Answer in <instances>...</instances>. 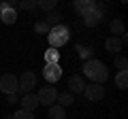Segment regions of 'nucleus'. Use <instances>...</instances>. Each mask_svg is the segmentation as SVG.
<instances>
[{
  "label": "nucleus",
  "mask_w": 128,
  "mask_h": 119,
  "mask_svg": "<svg viewBox=\"0 0 128 119\" xmlns=\"http://www.w3.org/2000/svg\"><path fill=\"white\" fill-rule=\"evenodd\" d=\"M17 83H19V92H22V94H30L32 87L36 85V74L28 70V72H24L22 77L17 79Z\"/></svg>",
  "instance_id": "obj_6"
},
{
  "label": "nucleus",
  "mask_w": 128,
  "mask_h": 119,
  "mask_svg": "<svg viewBox=\"0 0 128 119\" xmlns=\"http://www.w3.org/2000/svg\"><path fill=\"white\" fill-rule=\"evenodd\" d=\"M56 6H58V2H56V0H38V2H36V9H43L45 13L56 11Z\"/></svg>",
  "instance_id": "obj_21"
},
{
  "label": "nucleus",
  "mask_w": 128,
  "mask_h": 119,
  "mask_svg": "<svg viewBox=\"0 0 128 119\" xmlns=\"http://www.w3.org/2000/svg\"><path fill=\"white\" fill-rule=\"evenodd\" d=\"M43 77H45L49 83H58L60 77H62V68H60V64H45V68H43Z\"/></svg>",
  "instance_id": "obj_7"
},
{
  "label": "nucleus",
  "mask_w": 128,
  "mask_h": 119,
  "mask_svg": "<svg viewBox=\"0 0 128 119\" xmlns=\"http://www.w3.org/2000/svg\"><path fill=\"white\" fill-rule=\"evenodd\" d=\"M109 30H111V34L113 36H122V34H126V28H124V21L122 19H113V21L109 23Z\"/></svg>",
  "instance_id": "obj_16"
},
{
  "label": "nucleus",
  "mask_w": 128,
  "mask_h": 119,
  "mask_svg": "<svg viewBox=\"0 0 128 119\" xmlns=\"http://www.w3.org/2000/svg\"><path fill=\"white\" fill-rule=\"evenodd\" d=\"M83 74H86L92 83H98V85H102V83L109 79V70H107V66L102 64L100 60H96V58L88 60L86 64H83Z\"/></svg>",
  "instance_id": "obj_1"
},
{
  "label": "nucleus",
  "mask_w": 128,
  "mask_h": 119,
  "mask_svg": "<svg viewBox=\"0 0 128 119\" xmlns=\"http://www.w3.org/2000/svg\"><path fill=\"white\" fill-rule=\"evenodd\" d=\"M83 94H86V98L90 102H100L102 98H105V87L98 85V83H92V85H86Z\"/></svg>",
  "instance_id": "obj_5"
},
{
  "label": "nucleus",
  "mask_w": 128,
  "mask_h": 119,
  "mask_svg": "<svg viewBox=\"0 0 128 119\" xmlns=\"http://www.w3.org/2000/svg\"><path fill=\"white\" fill-rule=\"evenodd\" d=\"M115 68H120V72L128 68V60L124 58V55H118V58H115Z\"/></svg>",
  "instance_id": "obj_24"
},
{
  "label": "nucleus",
  "mask_w": 128,
  "mask_h": 119,
  "mask_svg": "<svg viewBox=\"0 0 128 119\" xmlns=\"http://www.w3.org/2000/svg\"><path fill=\"white\" fill-rule=\"evenodd\" d=\"M122 47H124V43L120 41L118 36H109V38L105 41V49L109 51V53H113V55L120 53V51H122Z\"/></svg>",
  "instance_id": "obj_12"
},
{
  "label": "nucleus",
  "mask_w": 128,
  "mask_h": 119,
  "mask_svg": "<svg viewBox=\"0 0 128 119\" xmlns=\"http://www.w3.org/2000/svg\"><path fill=\"white\" fill-rule=\"evenodd\" d=\"M6 102H9V104H17V102H19L17 94H11V96H6Z\"/></svg>",
  "instance_id": "obj_26"
},
{
  "label": "nucleus",
  "mask_w": 128,
  "mask_h": 119,
  "mask_svg": "<svg viewBox=\"0 0 128 119\" xmlns=\"http://www.w3.org/2000/svg\"><path fill=\"white\" fill-rule=\"evenodd\" d=\"M68 38H70V30L66 26H56V28H51L49 32H47V41H49V47L51 49H58V47H64L66 43H68Z\"/></svg>",
  "instance_id": "obj_2"
},
{
  "label": "nucleus",
  "mask_w": 128,
  "mask_h": 119,
  "mask_svg": "<svg viewBox=\"0 0 128 119\" xmlns=\"http://www.w3.org/2000/svg\"><path fill=\"white\" fill-rule=\"evenodd\" d=\"M34 30H36L38 34H47V32H49V28H47V23H45V21H36Z\"/></svg>",
  "instance_id": "obj_25"
},
{
  "label": "nucleus",
  "mask_w": 128,
  "mask_h": 119,
  "mask_svg": "<svg viewBox=\"0 0 128 119\" xmlns=\"http://www.w3.org/2000/svg\"><path fill=\"white\" fill-rule=\"evenodd\" d=\"M17 6L24 9V11H34L36 9V2L34 0H22V2H17Z\"/></svg>",
  "instance_id": "obj_23"
},
{
  "label": "nucleus",
  "mask_w": 128,
  "mask_h": 119,
  "mask_svg": "<svg viewBox=\"0 0 128 119\" xmlns=\"http://www.w3.org/2000/svg\"><path fill=\"white\" fill-rule=\"evenodd\" d=\"M83 17V23H86L88 28H94V26H98V23L102 21V15L98 13V11H90V13H86V15H81Z\"/></svg>",
  "instance_id": "obj_10"
},
{
  "label": "nucleus",
  "mask_w": 128,
  "mask_h": 119,
  "mask_svg": "<svg viewBox=\"0 0 128 119\" xmlns=\"http://www.w3.org/2000/svg\"><path fill=\"white\" fill-rule=\"evenodd\" d=\"M115 85H118V89H126L128 87V70H122V72L115 74Z\"/></svg>",
  "instance_id": "obj_20"
},
{
  "label": "nucleus",
  "mask_w": 128,
  "mask_h": 119,
  "mask_svg": "<svg viewBox=\"0 0 128 119\" xmlns=\"http://www.w3.org/2000/svg\"><path fill=\"white\" fill-rule=\"evenodd\" d=\"M49 119H66V111L60 104H51L49 106Z\"/></svg>",
  "instance_id": "obj_18"
},
{
  "label": "nucleus",
  "mask_w": 128,
  "mask_h": 119,
  "mask_svg": "<svg viewBox=\"0 0 128 119\" xmlns=\"http://www.w3.org/2000/svg\"><path fill=\"white\" fill-rule=\"evenodd\" d=\"M60 19H62V15L58 13V11H49V13H45V17H43V21L47 23V28H56V26H60Z\"/></svg>",
  "instance_id": "obj_13"
},
{
  "label": "nucleus",
  "mask_w": 128,
  "mask_h": 119,
  "mask_svg": "<svg viewBox=\"0 0 128 119\" xmlns=\"http://www.w3.org/2000/svg\"><path fill=\"white\" fill-rule=\"evenodd\" d=\"M0 19H2V23L11 26V23L17 21V11H15V9H4V11H0Z\"/></svg>",
  "instance_id": "obj_14"
},
{
  "label": "nucleus",
  "mask_w": 128,
  "mask_h": 119,
  "mask_svg": "<svg viewBox=\"0 0 128 119\" xmlns=\"http://www.w3.org/2000/svg\"><path fill=\"white\" fill-rule=\"evenodd\" d=\"M45 64H60V51L58 49H47L45 51Z\"/></svg>",
  "instance_id": "obj_19"
},
{
  "label": "nucleus",
  "mask_w": 128,
  "mask_h": 119,
  "mask_svg": "<svg viewBox=\"0 0 128 119\" xmlns=\"http://www.w3.org/2000/svg\"><path fill=\"white\" fill-rule=\"evenodd\" d=\"M13 119H34V113H30V111H15L13 113Z\"/></svg>",
  "instance_id": "obj_22"
},
{
  "label": "nucleus",
  "mask_w": 128,
  "mask_h": 119,
  "mask_svg": "<svg viewBox=\"0 0 128 119\" xmlns=\"http://www.w3.org/2000/svg\"><path fill=\"white\" fill-rule=\"evenodd\" d=\"M68 89L70 94H81L86 89V81L81 79V74H70L68 77Z\"/></svg>",
  "instance_id": "obj_9"
},
{
  "label": "nucleus",
  "mask_w": 128,
  "mask_h": 119,
  "mask_svg": "<svg viewBox=\"0 0 128 119\" xmlns=\"http://www.w3.org/2000/svg\"><path fill=\"white\" fill-rule=\"evenodd\" d=\"M75 51H77V55L81 60H92V55H94V49H92V47H86V45H77L75 47Z\"/></svg>",
  "instance_id": "obj_17"
},
{
  "label": "nucleus",
  "mask_w": 128,
  "mask_h": 119,
  "mask_svg": "<svg viewBox=\"0 0 128 119\" xmlns=\"http://www.w3.org/2000/svg\"><path fill=\"white\" fill-rule=\"evenodd\" d=\"M73 9L77 11L79 15H86V13H90V11H94V0H75Z\"/></svg>",
  "instance_id": "obj_11"
},
{
  "label": "nucleus",
  "mask_w": 128,
  "mask_h": 119,
  "mask_svg": "<svg viewBox=\"0 0 128 119\" xmlns=\"http://www.w3.org/2000/svg\"><path fill=\"white\" fill-rule=\"evenodd\" d=\"M36 98H38V106H51V104H56V100H58V89H56L54 85H47V87H41L38 89V94H36Z\"/></svg>",
  "instance_id": "obj_4"
},
{
  "label": "nucleus",
  "mask_w": 128,
  "mask_h": 119,
  "mask_svg": "<svg viewBox=\"0 0 128 119\" xmlns=\"http://www.w3.org/2000/svg\"><path fill=\"white\" fill-rule=\"evenodd\" d=\"M58 102L60 106H62V109H66V106H73L75 104V96L70 92H62V94H58Z\"/></svg>",
  "instance_id": "obj_15"
},
{
  "label": "nucleus",
  "mask_w": 128,
  "mask_h": 119,
  "mask_svg": "<svg viewBox=\"0 0 128 119\" xmlns=\"http://www.w3.org/2000/svg\"><path fill=\"white\" fill-rule=\"evenodd\" d=\"M0 92L11 96V94H17L19 92V83H17V77L13 72H6L0 77Z\"/></svg>",
  "instance_id": "obj_3"
},
{
  "label": "nucleus",
  "mask_w": 128,
  "mask_h": 119,
  "mask_svg": "<svg viewBox=\"0 0 128 119\" xmlns=\"http://www.w3.org/2000/svg\"><path fill=\"white\" fill-rule=\"evenodd\" d=\"M4 119H13V115H6V117H4Z\"/></svg>",
  "instance_id": "obj_27"
},
{
  "label": "nucleus",
  "mask_w": 128,
  "mask_h": 119,
  "mask_svg": "<svg viewBox=\"0 0 128 119\" xmlns=\"http://www.w3.org/2000/svg\"><path fill=\"white\" fill-rule=\"evenodd\" d=\"M19 104H22V111H30V113H34V109L38 106V98L36 94H24L22 100H19Z\"/></svg>",
  "instance_id": "obj_8"
}]
</instances>
